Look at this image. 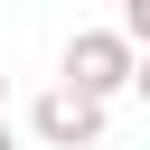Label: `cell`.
<instances>
[{"mask_svg":"<svg viewBox=\"0 0 150 150\" xmlns=\"http://www.w3.org/2000/svg\"><path fill=\"white\" fill-rule=\"evenodd\" d=\"M0 150H19V141H9V112H0Z\"/></svg>","mask_w":150,"mask_h":150,"instance_id":"obj_5","label":"cell"},{"mask_svg":"<svg viewBox=\"0 0 150 150\" xmlns=\"http://www.w3.org/2000/svg\"><path fill=\"white\" fill-rule=\"evenodd\" d=\"M131 38L122 28H75L66 38V75L56 84H75V94H94V103H112V94H131Z\"/></svg>","mask_w":150,"mask_h":150,"instance_id":"obj_1","label":"cell"},{"mask_svg":"<svg viewBox=\"0 0 150 150\" xmlns=\"http://www.w3.org/2000/svg\"><path fill=\"white\" fill-rule=\"evenodd\" d=\"M103 122H112V103H94V94H75V84H47V94L28 103L38 150H94V141H103Z\"/></svg>","mask_w":150,"mask_h":150,"instance_id":"obj_2","label":"cell"},{"mask_svg":"<svg viewBox=\"0 0 150 150\" xmlns=\"http://www.w3.org/2000/svg\"><path fill=\"white\" fill-rule=\"evenodd\" d=\"M131 94H141V103H150V47H141V56H131Z\"/></svg>","mask_w":150,"mask_h":150,"instance_id":"obj_4","label":"cell"},{"mask_svg":"<svg viewBox=\"0 0 150 150\" xmlns=\"http://www.w3.org/2000/svg\"><path fill=\"white\" fill-rule=\"evenodd\" d=\"M112 28H122L131 47H150V0H122V19H112Z\"/></svg>","mask_w":150,"mask_h":150,"instance_id":"obj_3","label":"cell"},{"mask_svg":"<svg viewBox=\"0 0 150 150\" xmlns=\"http://www.w3.org/2000/svg\"><path fill=\"white\" fill-rule=\"evenodd\" d=\"M0 103H9V75H0Z\"/></svg>","mask_w":150,"mask_h":150,"instance_id":"obj_6","label":"cell"}]
</instances>
